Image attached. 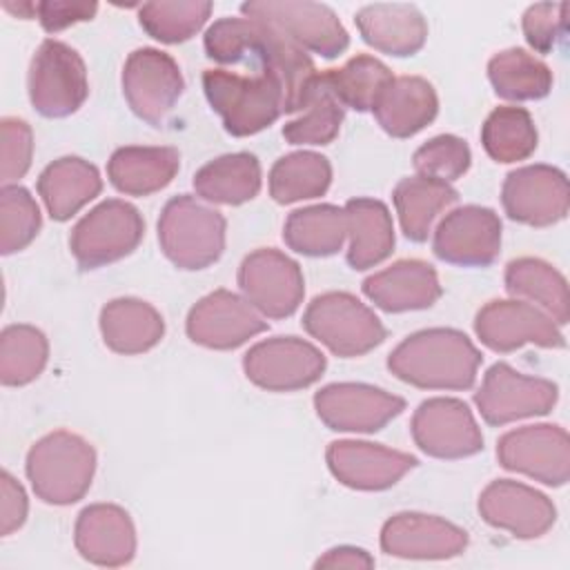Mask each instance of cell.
<instances>
[{"label": "cell", "mask_w": 570, "mask_h": 570, "mask_svg": "<svg viewBox=\"0 0 570 570\" xmlns=\"http://www.w3.org/2000/svg\"><path fill=\"white\" fill-rule=\"evenodd\" d=\"M205 53L220 65L258 62L263 71L274 73L285 94V114L303 109L314 78V60L289 40L281 29L254 18H220L203 38Z\"/></svg>", "instance_id": "obj_1"}, {"label": "cell", "mask_w": 570, "mask_h": 570, "mask_svg": "<svg viewBox=\"0 0 570 570\" xmlns=\"http://www.w3.org/2000/svg\"><path fill=\"white\" fill-rule=\"evenodd\" d=\"M483 356L459 330L430 327L410 334L387 356V370L421 390H470Z\"/></svg>", "instance_id": "obj_2"}, {"label": "cell", "mask_w": 570, "mask_h": 570, "mask_svg": "<svg viewBox=\"0 0 570 570\" xmlns=\"http://www.w3.org/2000/svg\"><path fill=\"white\" fill-rule=\"evenodd\" d=\"M24 470L40 501L49 505H71L91 488L96 450L80 434L56 430L29 448Z\"/></svg>", "instance_id": "obj_3"}, {"label": "cell", "mask_w": 570, "mask_h": 570, "mask_svg": "<svg viewBox=\"0 0 570 570\" xmlns=\"http://www.w3.org/2000/svg\"><path fill=\"white\" fill-rule=\"evenodd\" d=\"M203 89L207 102L220 116L225 131L236 138L267 129L285 111L283 85L267 71L240 76L225 69H205Z\"/></svg>", "instance_id": "obj_4"}, {"label": "cell", "mask_w": 570, "mask_h": 570, "mask_svg": "<svg viewBox=\"0 0 570 570\" xmlns=\"http://www.w3.org/2000/svg\"><path fill=\"white\" fill-rule=\"evenodd\" d=\"M225 216L189 194L174 196L158 218V243L165 258L185 272L214 265L225 249Z\"/></svg>", "instance_id": "obj_5"}, {"label": "cell", "mask_w": 570, "mask_h": 570, "mask_svg": "<svg viewBox=\"0 0 570 570\" xmlns=\"http://www.w3.org/2000/svg\"><path fill=\"white\" fill-rule=\"evenodd\" d=\"M303 327L332 354L354 358L379 347L387 332L379 316L347 292H325L305 307Z\"/></svg>", "instance_id": "obj_6"}, {"label": "cell", "mask_w": 570, "mask_h": 570, "mask_svg": "<svg viewBox=\"0 0 570 570\" xmlns=\"http://www.w3.org/2000/svg\"><path fill=\"white\" fill-rule=\"evenodd\" d=\"M140 212L120 198H107L85 214L69 236V249L80 269H98L129 256L142 240Z\"/></svg>", "instance_id": "obj_7"}, {"label": "cell", "mask_w": 570, "mask_h": 570, "mask_svg": "<svg viewBox=\"0 0 570 570\" xmlns=\"http://www.w3.org/2000/svg\"><path fill=\"white\" fill-rule=\"evenodd\" d=\"M29 100L45 118H67L89 96L87 67L67 42L47 38L29 65Z\"/></svg>", "instance_id": "obj_8"}, {"label": "cell", "mask_w": 570, "mask_h": 570, "mask_svg": "<svg viewBox=\"0 0 570 570\" xmlns=\"http://www.w3.org/2000/svg\"><path fill=\"white\" fill-rule=\"evenodd\" d=\"M245 18L269 22L281 29L301 49L318 53L327 60L338 58L350 36L338 16L323 2L309 0H249L240 4Z\"/></svg>", "instance_id": "obj_9"}, {"label": "cell", "mask_w": 570, "mask_h": 570, "mask_svg": "<svg viewBox=\"0 0 570 570\" xmlns=\"http://www.w3.org/2000/svg\"><path fill=\"white\" fill-rule=\"evenodd\" d=\"M327 367L325 354L296 336L265 338L243 356L245 376L267 392H294L316 383Z\"/></svg>", "instance_id": "obj_10"}, {"label": "cell", "mask_w": 570, "mask_h": 570, "mask_svg": "<svg viewBox=\"0 0 570 570\" xmlns=\"http://www.w3.org/2000/svg\"><path fill=\"white\" fill-rule=\"evenodd\" d=\"M178 62L154 47L131 51L122 67V96L129 109L151 127H160L183 96Z\"/></svg>", "instance_id": "obj_11"}, {"label": "cell", "mask_w": 570, "mask_h": 570, "mask_svg": "<svg viewBox=\"0 0 570 570\" xmlns=\"http://www.w3.org/2000/svg\"><path fill=\"white\" fill-rule=\"evenodd\" d=\"M559 401L557 383L539 376H525L508 363H494L481 387L474 392V405L488 425H505L528 416L548 414Z\"/></svg>", "instance_id": "obj_12"}, {"label": "cell", "mask_w": 570, "mask_h": 570, "mask_svg": "<svg viewBox=\"0 0 570 570\" xmlns=\"http://www.w3.org/2000/svg\"><path fill=\"white\" fill-rule=\"evenodd\" d=\"M238 287L245 301L267 318L292 316L305 294L298 263L274 247H261L243 258Z\"/></svg>", "instance_id": "obj_13"}, {"label": "cell", "mask_w": 570, "mask_h": 570, "mask_svg": "<svg viewBox=\"0 0 570 570\" xmlns=\"http://www.w3.org/2000/svg\"><path fill=\"white\" fill-rule=\"evenodd\" d=\"M497 459L505 470L550 488L570 479V439L561 425L537 423L505 432L497 443Z\"/></svg>", "instance_id": "obj_14"}, {"label": "cell", "mask_w": 570, "mask_h": 570, "mask_svg": "<svg viewBox=\"0 0 570 570\" xmlns=\"http://www.w3.org/2000/svg\"><path fill=\"white\" fill-rule=\"evenodd\" d=\"M479 341L499 354L519 350L525 343L546 350H563L566 338L559 325L539 307L525 301H490L474 316Z\"/></svg>", "instance_id": "obj_15"}, {"label": "cell", "mask_w": 570, "mask_h": 570, "mask_svg": "<svg viewBox=\"0 0 570 570\" xmlns=\"http://www.w3.org/2000/svg\"><path fill=\"white\" fill-rule=\"evenodd\" d=\"M421 452L434 459H465L483 450V434L472 410L461 399L434 396L423 401L410 423Z\"/></svg>", "instance_id": "obj_16"}, {"label": "cell", "mask_w": 570, "mask_h": 570, "mask_svg": "<svg viewBox=\"0 0 570 570\" xmlns=\"http://www.w3.org/2000/svg\"><path fill=\"white\" fill-rule=\"evenodd\" d=\"M501 203L510 220L548 227L568 216V178L552 165H525L510 171L501 187Z\"/></svg>", "instance_id": "obj_17"}, {"label": "cell", "mask_w": 570, "mask_h": 570, "mask_svg": "<svg viewBox=\"0 0 570 570\" xmlns=\"http://www.w3.org/2000/svg\"><path fill=\"white\" fill-rule=\"evenodd\" d=\"M432 252L439 261L459 267H488L501 252V218L494 209L463 205L436 225Z\"/></svg>", "instance_id": "obj_18"}, {"label": "cell", "mask_w": 570, "mask_h": 570, "mask_svg": "<svg viewBox=\"0 0 570 570\" xmlns=\"http://www.w3.org/2000/svg\"><path fill=\"white\" fill-rule=\"evenodd\" d=\"M318 419L334 432L372 434L405 410V401L367 383H330L314 394Z\"/></svg>", "instance_id": "obj_19"}, {"label": "cell", "mask_w": 570, "mask_h": 570, "mask_svg": "<svg viewBox=\"0 0 570 570\" xmlns=\"http://www.w3.org/2000/svg\"><path fill=\"white\" fill-rule=\"evenodd\" d=\"M267 330V321L229 289H216L203 296L187 314V336L209 350H236Z\"/></svg>", "instance_id": "obj_20"}, {"label": "cell", "mask_w": 570, "mask_h": 570, "mask_svg": "<svg viewBox=\"0 0 570 570\" xmlns=\"http://www.w3.org/2000/svg\"><path fill=\"white\" fill-rule=\"evenodd\" d=\"M325 461L338 483L361 492L387 490L419 463L407 452L370 441H332Z\"/></svg>", "instance_id": "obj_21"}, {"label": "cell", "mask_w": 570, "mask_h": 570, "mask_svg": "<svg viewBox=\"0 0 570 570\" xmlns=\"http://www.w3.org/2000/svg\"><path fill=\"white\" fill-rule=\"evenodd\" d=\"M479 514L492 528L508 530L517 539H539L557 521V508L543 492L512 479H497L483 488Z\"/></svg>", "instance_id": "obj_22"}, {"label": "cell", "mask_w": 570, "mask_h": 570, "mask_svg": "<svg viewBox=\"0 0 570 570\" xmlns=\"http://www.w3.org/2000/svg\"><path fill=\"white\" fill-rule=\"evenodd\" d=\"M468 548V532L436 514L399 512L381 528V550L399 559H452Z\"/></svg>", "instance_id": "obj_23"}, {"label": "cell", "mask_w": 570, "mask_h": 570, "mask_svg": "<svg viewBox=\"0 0 570 570\" xmlns=\"http://www.w3.org/2000/svg\"><path fill=\"white\" fill-rule=\"evenodd\" d=\"M73 543L89 563L118 568L136 554V528L120 505L91 503L76 519Z\"/></svg>", "instance_id": "obj_24"}, {"label": "cell", "mask_w": 570, "mask_h": 570, "mask_svg": "<svg viewBox=\"0 0 570 570\" xmlns=\"http://www.w3.org/2000/svg\"><path fill=\"white\" fill-rule=\"evenodd\" d=\"M363 294L383 312L399 314L432 307L443 289L436 269L419 258H403L363 281Z\"/></svg>", "instance_id": "obj_25"}, {"label": "cell", "mask_w": 570, "mask_h": 570, "mask_svg": "<svg viewBox=\"0 0 570 570\" xmlns=\"http://www.w3.org/2000/svg\"><path fill=\"white\" fill-rule=\"evenodd\" d=\"M354 22L365 45L394 58H407L419 53L428 40V22L414 4H365L356 11Z\"/></svg>", "instance_id": "obj_26"}, {"label": "cell", "mask_w": 570, "mask_h": 570, "mask_svg": "<svg viewBox=\"0 0 570 570\" xmlns=\"http://www.w3.org/2000/svg\"><path fill=\"white\" fill-rule=\"evenodd\" d=\"M376 122L392 138H410L439 114L434 87L421 76H399L387 82L372 107Z\"/></svg>", "instance_id": "obj_27"}, {"label": "cell", "mask_w": 570, "mask_h": 570, "mask_svg": "<svg viewBox=\"0 0 570 570\" xmlns=\"http://www.w3.org/2000/svg\"><path fill=\"white\" fill-rule=\"evenodd\" d=\"M180 169V154L174 147H118L109 163V183L127 196H149L165 189Z\"/></svg>", "instance_id": "obj_28"}, {"label": "cell", "mask_w": 570, "mask_h": 570, "mask_svg": "<svg viewBox=\"0 0 570 570\" xmlns=\"http://www.w3.org/2000/svg\"><path fill=\"white\" fill-rule=\"evenodd\" d=\"M36 187L49 216L62 223L100 194L102 178L89 160L62 156L42 169Z\"/></svg>", "instance_id": "obj_29"}, {"label": "cell", "mask_w": 570, "mask_h": 570, "mask_svg": "<svg viewBox=\"0 0 570 570\" xmlns=\"http://www.w3.org/2000/svg\"><path fill=\"white\" fill-rule=\"evenodd\" d=\"M100 334L116 354H142L156 347L165 334L160 312L140 298H114L100 309Z\"/></svg>", "instance_id": "obj_30"}, {"label": "cell", "mask_w": 570, "mask_h": 570, "mask_svg": "<svg viewBox=\"0 0 570 570\" xmlns=\"http://www.w3.org/2000/svg\"><path fill=\"white\" fill-rule=\"evenodd\" d=\"M347 216V263L352 269H370L383 263L394 249V225L385 203L376 198H352L345 203Z\"/></svg>", "instance_id": "obj_31"}, {"label": "cell", "mask_w": 570, "mask_h": 570, "mask_svg": "<svg viewBox=\"0 0 570 570\" xmlns=\"http://www.w3.org/2000/svg\"><path fill=\"white\" fill-rule=\"evenodd\" d=\"M392 200L403 236L412 243H423L428 240L439 214L459 200V191L450 183L436 178L407 176L396 183Z\"/></svg>", "instance_id": "obj_32"}, {"label": "cell", "mask_w": 570, "mask_h": 570, "mask_svg": "<svg viewBox=\"0 0 570 570\" xmlns=\"http://www.w3.org/2000/svg\"><path fill=\"white\" fill-rule=\"evenodd\" d=\"M194 189L216 205H243L261 191V163L249 151L218 156L194 174Z\"/></svg>", "instance_id": "obj_33"}, {"label": "cell", "mask_w": 570, "mask_h": 570, "mask_svg": "<svg viewBox=\"0 0 570 570\" xmlns=\"http://www.w3.org/2000/svg\"><path fill=\"white\" fill-rule=\"evenodd\" d=\"M503 281L508 294L541 305V309L557 325H566L570 321L568 283L563 274L550 263L532 256L510 261Z\"/></svg>", "instance_id": "obj_34"}, {"label": "cell", "mask_w": 570, "mask_h": 570, "mask_svg": "<svg viewBox=\"0 0 570 570\" xmlns=\"http://www.w3.org/2000/svg\"><path fill=\"white\" fill-rule=\"evenodd\" d=\"M347 238L345 209L336 205H312L294 209L283 227V240L303 256L323 258L336 254Z\"/></svg>", "instance_id": "obj_35"}, {"label": "cell", "mask_w": 570, "mask_h": 570, "mask_svg": "<svg viewBox=\"0 0 570 570\" xmlns=\"http://www.w3.org/2000/svg\"><path fill=\"white\" fill-rule=\"evenodd\" d=\"M488 78L494 94L512 102L541 100L552 89L550 67L519 47L494 53L488 62Z\"/></svg>", "instance_id": "obj_36"}, {"label": "cell", "mask_w": 570, "mask_h": 570, "mask_svg": "<svg viewBox=\"0 0 570 570\" xmlns=\"http://www.w3.org/2000/svg\"><path fill=\"white\" fill-rule=\"evenodd\" d=\"M332 165L316 151H292L281 156L269 171V196L278 205L318 198L330 189Z\"/></svg>", "instance_id": "obj_37"}, {"label": "cell", "mask_w": 570, "mask_h": 570, "mask_svg": "<svg viewBox=\"0 0 570 570\" xmlns=\"http://www.w3.org/2000/svg\"><path fill=\"white\" fill-rule=\"evenodd\" d=\"M343 116L345 107L330 89L323 73H318L298 118L285 122L283 138L289 145H330L338 136Z\"/></svg>", "instance_id": "obj_38"}, {"label": "cell", "mask_w": 570, "mask_h": 570, "mask_svg": "<svg viewBox=\"0 0 570 570\" xmlns=\"http://www.w3.org/2000/svg\"><path fill=\"white\" fill-rule=\"evenodd\" d=\"M539 134L523 107H497L481 127V145L497 163H517L534 154Z\"/></svg>", "instance_id": "obj_39"}, {"label": "cell", "mask_w": 570, "mask_h": 570, "mask_svg": "<svg viewBox=\"0 0 570 570\" xmlns=\"http://www.w3.org/2000/svg\"><path fill=\"white\" fill-rule=\"evenodd\" d=\"M49 358L47 336L33 325H7L0 334V383L20 387L40 376Z\"/></svg>", "instance_id": "obj_40"}, {"label": "cell", "mask_w": 570, "mask_h": 570, "mask_svg": "<svg viewBox=\"0 0 570 570\" xmlns=\"http://www.w3.org/2000/svg\"><path fill=\"white\" fill-rule=\"evenodd\" d=\"M323 78L343 107L354 111H370L394 76L390 67L379 58L361 53L350 58L341 69L325 71Z\"/></svg>", "instance_id": "obj_41"}, {"label": "cell", "mask_w": 570, "mask_h": 570, "mask_svg": "<svg viewBox=\"0 0 570 570\" xmlns=\"http://www.w3.org/2000/svg\"><path fill=\"white\" fill-rule=\"evenodd\" d=\"M214 4L207 0L145 2L138 9V22L158 42L178 45L196 36L207 22Z\"/></svg>", "instance_id": "obj_42"}, {"label": "cell", "mask_w": 570, "mask_h": 570, "mask_svg": "<svg viewBox=\"0 0 570 570\" xmlns=\"http://www.w3.org/2000/svg\"><path fill=\"white\" fill-rule=\"evenodd\" d=\"M42 218L33 196L20 185L0 189V252L4 256L24 249L40 232Z\"/></svg>", "instance_id": "obj_43"}, {"label": "cell", "mask_w": 570, "mask_h": 570, "mask_svg": "<svg viewBox=\"0 0 570 570\" xmlns=\"http://www.w3.org/2000/svg\"><path fill=\"white\" fill-rule=\"evenodd\" d=\"M470 163L472 154L468 142L452 134L430 138L412 156V165L419 176L436 178L443 183L461 178L470 169Z\"/></svg>", "instance_id": "obj_44"}, {"label": "cell", "mask_w": 570, "mask_h": 570, "mask_svg": "<svg viewBox=\"0 0 570 570\" xmlns=\"http://www.w3.org/2000/svg\"><path fill=\"white\" fill-rule=\"evenodd\" d=\"M0 178L2 185L20 180L29 167L33 156V134L27 120L22 118H2L0 122Z\"/></svg>", "instance_id": "obj_45"}, {"label": "cell", "mask_w": 570, "mask_h": 570, "mask_svg": "<svg viewBox=\"0 0 570 570\" xmlns=\"http://www.w3.org/2000/svg\"><path fill=\"white\" fill-rule=\"evenodd\" d=\"M566 2L530 4L521 18L525 42L537 53H550L566 36Z\"/></svg>", "instance_id": "obj_46"}, {"label": "cell", "mask_w": 570, "mask_h": 570, "mask_svg": "<svg viewBox=\"0 0 570 570\" xmlns=\"http://www.w3.org/2000/svg\"><path fill=\"white\" fill-rule=\"evenodd\" d=\"M96 2H80V0H42L36 2V18L45 31L56 33L76 22H87L96 16Z\"/></svg>", "instance_id": "obj_47"}, {"label": "cell", "mask_w": 570, "mask_h": 570, "mask_svg": "<svg viewBox=\"0 0 570 570\" xmlns=\"http://www.w3.org/2000/svg\"><path fill=\"white\" fill-rule=\"evenodd\" d=\"M0 532L7 537L24 523L29 501L22 485L7 470L0 474Z\"/></svg>", "instance_id": "obj_48"}, {"label": "cell", "mask_w": 570, "mask_h": 570, "mask_svg": "<svg viewBox=\"0 0 570 570\" xmlns=\"http://www.w3.org/2000/svg\"><path fill=\"white\" fill-rule=\"evenodd\" d=\"M314 568H374V559L363 548L338 546L318 557Z\"/></svg>", "instance_id": "obj_49"}]
</instances>
